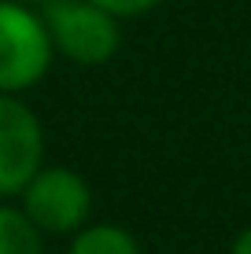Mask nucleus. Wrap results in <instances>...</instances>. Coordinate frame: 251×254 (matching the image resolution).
I'll return each mask as SVG.
<instances>
[{"label": "nucleus", "mask_w": 251, "mask_h": 254, "mask_svg": "<svg viewBox=\"0 0 251 254\" xmlns=\"http://www.w3.org/2000/svg\"><path fill=\"white\" fill-rule=\"evenodd\" d=\"M41 22L48 30L52 52L78 66H100L122 45V30L111 11L92 0H48L41 7Z\"/></svg>", "instance_id": "f257e3e1"}, {"label": "nucleus", "mask_w": 251, "mask_h": 254, "mask_svg": "<svg viewBox=\"0 0 251 254\" xmlns=\"http://www.w3.org/2000/svg\"><path fill=\"white\" fill-rule=\"evenodd\" d=\"M229 254H251V225H248L244 232H237V240H233Z\"/></svg>", "instance_id": "6e6552de"}, {"label": "nucleus", "mask_w": 251, "mask_h": 254, "mask_svg": "<svg viewBox=\"0 0 251 254\" xmlns=\"http://www.w3.org/2000/svg\"><path fill=\"white\" fill-rule=\"evenodd\" d=\"M67 254H144L137 236L122 225H85L74 232Z\"/></svg>", "instance_id": "39448f33"}, {"label": "nucleus", "mask_w": 251, "mask_h": 254, "mask_svg": "<svg viewBox=\"0 0 251 254\" xmlns=\"http://www.w3.org/2000/svg\"><path fill=\"white\" fill-rule=\"evenodd\" d=\"M45 166L41 118L19 100L0 92V199H11Z\"/></svg>", "instance_id": "20e7f679"}, {"label": "nucleus", "mask_w": 251, "mask_h": 254, "mask_svg": "<svg viewBox=\"0 0 251 254\" xmlns=\"http://www.w3.org/2000/svg\"><path fill=\"white\" fill-rule=\"evenodd\" d=\"M19 195L22 214L41 229V236H74L89 225L92 188L71 166H41Z\"/></svg>", "instance_id": "7ed1b4c3"}, {"label": "nucleus", "mask_w": 251, "mask_h": 254, "mask_svg": "<svg viewBox=\"0 0 251 254\" xmlns=\"http://www.w3.org/2000/svg\"><path fill=\"white\" fill-rule=\"evenodd\" d=\"M0 254H45V236L22 214V206H11L0 199Z\"/></svg>", "instance_id": "423d86ee"}, {"label": "nucleus", "mask_w": 251, "mask_h": 254, "mask_svg": "<svg viewBox=\"0 0 251 254\" xmlns=\"http://www.w3.org/2000/svg\"><path fill=\"white\" fill-rule=\"evenodd\" d=\"M92 4L103 7V11H111L115 19H137V15L155 11L163 0H92Z\"/></svg>", "instance_id": "0eeeda50"}, {"label": "nucleus", "mask_w": 251, "mask_h": 254, "mask_svg": "<svg viewBox=\"0 0 251 254\" xmlns=\"http://www.w3.org/2000/svg\"><path fill=\"white\" fill-rule=\"evenodd\" d=\"M52 56L41 11L19 0H0V92L19 96L33 89L48 74Z\"/></svg>", "instance_id": "f03ea898"}, {"label": "nucleus", "mask_w": 251, "mask_h": 254, "mask_svg": "<svg viewBox=\"0 0 251 254\" xmlns=\"http://www.w3.org/2000/svg\"><path fill=\"white\" fill-rule=\"evenodd\" d=\"M19 4H26V7H45L48 0H19Z\"/></svg>", "instance_id": "1a4fd4ad"}]
</instances>
